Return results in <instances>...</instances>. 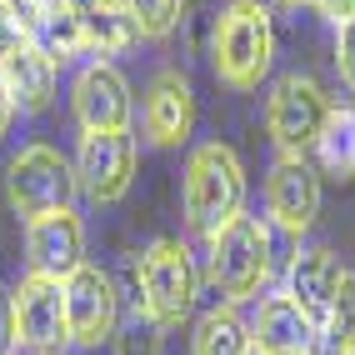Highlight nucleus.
I'll use <instances>...</instances> for the list:
<instances>
[{
    "instance_id": "nucleus-1",
    "label": "nucleus",
    "mask_w": 355,
    "mask_h": 355,
    "mask_svg": "<svg viewBox=\"0 0 355 355\" xmlns=\"http://www.w3.org/2000/svg\"><path fill=\"white\" fill-rule=\"evenodd\" d=\"M180 205H185V225L196 235H216L245 210V165L230 146L205 140L185 160V180H180Z\"/></svg>"
},
{
    "instance_id": "nucleus-2",
    "label": "nucleus",
    "mask_w": 355,
    "mask_h": 355,
    "mask_svg": "<svg viewBox=\"0 0 355 355\" xmlns=\"http://www.w3.org/2000/svg\"><path fill=\"white\" fill-rule=\"evenodd\" d=\"M275 60V31L270 10L260 0H225L210 31V65L230 90H255L270 76Z\"/></svg>"
},
{
    "instance_id": "nucleus-3",
    "label": "nucleus",
    "mask_w": 355,
    "mask_h": 355,
    "mask_svg": "<svg viewBox=\"0 0 355 355\" xmlns=\"http://www.w3.org/2000/svg\"><path fill=\"white\" fill-rule=\"evenodd\" d=\"M205 280L225 295V305H241L260 295V286L270 280V230L255 216H235L210 235V255H205Z\"/></svg>"
},
{
    "instance_id": "nucleus-4",
    "label": "nucleus",
    "mask_w": 355,
    "mask_h": 355,
    "mask_svg": "<svg viewBox=\"0 0 355 355\" xmlns=\"http://www.w3.org/2000/svg\"><path fill=\"white\" fill-rule=\"evenodd\" d=\"M135 280H140V315H150L160 330H175L191 320L196 311V260L180 241H155L135 266Z\"/></svg>"
},
{
    "instance_id": "nucleus-5",
    "label": "nucleus",
    "mask_w": 355,
    "mask_h": 355,
    "mask_svg": "<svg viewBox=\"0 0 355 355\" xmlns=\"http://www.w3.org/2000/svg\"><path fill=\"white\" fill-rule=\"evenodd\" d=\"M6 200L26 225L51 216V210H70V200H76V165L55 146H26L6 171Z\"/></svg>"
},
{
    "instance_id": "nucleus-6",
    "label": "nucleus",
    "mask_w": 355,
    "mask_h": 355,
    "mask_svg": "<svg viewBox=\"0 0 355 355\" xmlns=\"http://www.w3.org/2000/svg\"><path fill=\"white\" fill-rule=\"evenodd\" d=\"M325 110H330V96L320 90V80L291 70V76H280V80L270 85L266 130H270V140H275L286 155H311L315 135H320V125H325Z\"/></svg>"
},
{
    "instance_id": "nucleus-7",
    "label": "nucleus",
    "mask_w": 355,
    "mask_h": 355,
    "mask_svg": "<svg viewBox=\"0 0 355 355\" xmlns=\"http://www.w3.org/2000/svg\"><path fill=\"white\" fill-rule=\"evenodd\" d=\"M65 340H76L85 350H96L115 336V325H121V291H115V280L101 270V266H76L65 280Z\"/></svg>"
},
{
    "instance_id": "nucleus-8",
    "label": "nucleus",
    "mask_w": 355,
    "mask_h": 355,
    "mask_svg": "<svg viewBox=\"0 0 355 355\" xmlns=\"http://www.w3.org/2000/svg\"><path fill=\"white\" fill-rule=\"evenodd\" d=\"M135 180V135L130 130H85L76 146V185L96 200L115 205Z\"/></svg>"
},
{
    "instance_id": "nucleus-9",
    "label": "nucleus",
    "mask_w": 355,
    "mask_h": 355,
    "mask_svg": "<svg viewBox=\"0 0 355 355\" xmlns=\"http://www.w3.org/2000/svg\"><path fill=\"white\" fill-rule=\"evenodd\" d=\"M266 216L275 230L286 235H305L320 216V171L311 165V155H286L280 150L270 175H266Z\"/></svg>"
},
{
    "instance_id": "nucleus-10",
    "label": "nucleus",
    "mask_w": 355,
    "mask_h": 355,
    "mask_svg": "<svg viewBox=\"0 0 355 355\" xmlns=\"http://www.w3.org/2000/svg\"><path fill=\"white\" fill-rule=\"evenodd\" d=\"M191 130H196V90L175 65H165L150 76L146 101H140V135L150 146L171 150V146H185Z\"/></svg>"
},
{
    "instance_id": "nucleus-11",
    "label": "nucleus",
    "mask_w": 355,
    "mask_h": 355,
    "mask_svg": "<svg viewBox=\"0 0 355 355\" xmlns=\"http://www.w3.org/2000/svg\"><path fill=\"white\" fill-rule=\"evenodd\" d=\"M15 300V330L20 350H60L65 345V291L55 275H26L10 291Z\"/></svg>"
},
{
    "instance_id": "nucleus-12",
    "label": "nucleus",
    "mask_w": 355,
    "mask_h": 355,
    "mask_svg": "<svg viewBox=\"0 0 355 355\" xmlns=\"http://www.w3.org/2000/svg\"><path fill=\"white\" fill-rule=\"evenodd\" d=\"M80 130H125L130 125V85L110 60H90L70 85Z\"/></svg>"
},
{
    "instance_id": "nucleus-13",
    "label": "nucleus",
    "mask_w": 355,
    "mask_h": 355,
    "mask_svg": "<svg viewBox=\"0 0 355 355\" xmlns=\"http://www.w3.org/2000/svg\"><path fill=\"white\" fill-rule=\"evenodd\" d=\"M26 255H31L35 275H55V280H65L76 266H85V225L76 216V205L31 220L26 225Z\"/></svg>"
},
{
    "instance_id": "nucleus-14",
    "label": "nucleus",
    "mask_w": 355,
    "mask_h": 355,
    "mask_svg": "<svg viewBox=\"0 0 355 355\" xmlns=\"http://www.w3.org/2000/svg\"><path fill=\"white\" fill-rule=\"evenodd\" d=\"M315 340H320L315 320L305 315L286 291L260 300V315L250 325V345L260 355H315Z\"/></svg>"
},
{
    "instance_id": "nucleus-15",
    "label": "nucleus",
    "mask_w": 355,
    "mask_h": 355,
    "mask_svg": "<svg viewBox=\"0 0 355 355\" xmlns=\"http://www.w3.org/2000/svg\"><path fill=\"white\" fill-rule=\"evenodd\" d=\"M336 280H340V266H336V255H330L325 245L300 250V255L291 260V270H286V295L315 320V330H320V320H325V311H330Z\"/></svg>"
},
{
    "instance_id": "nucleus-16",
    "label": "nucleus",
    "mask_w": 355,
    "mask_h": 355,
    "mask_svg": "<svg viewBox=\"0 0 355 355\" xmlns=\"http://www.w3.org/2000/svg\"><path fill=\"white\" fill-rule=\"evenodd\" d=\"M0 76L10 85V101L15 110H45L55 101V80H60V65L40 51V45H20L10 60H0Z\"/></svg>"
},
{
    "instance_id": "nucleus-17",
    "label": "nucleus",
    "mask_w": 355,
    "mask_h": 355,
    "mask_svg": "<svg viewBox=\"0 0 355 355\" xmlns=\"http://www.w3.org/2000/svg\"><path fill=\"white\" fill-rule=\"evenodd\" d=\"M65 6L80 20L85 51H96V55H121V51H130V45L140 40L125 0H65Z\"/></svg>"
},
{
    "instance_id": "nucleus-18",
    "label": "nucleus",
    "mask_w": 355,
    "mask_h": 355,
    "mask_svg": "<svg viewBox=\"0 0 355 355\" xmlns=\"http://www.w3.org/2000/svg\"><path fill=\"white\" fill-rule=\"evenodd\" d=\"M315 171L330 175V180H355V110L330 101L325 110V125L315 135Z\"/></svg>"
},
{
    "instance_id": "nucleus-19",
    "label": "nucleus",
    "mask_w": 355,
    "mask_h": 355,
    "mask_svg": "<svg viewBox=\"0 0 355 355\" xmlns=\"http://www.w3.org/2000/svg\"><path fill=\"white\" fill-rule=\"evenodd\" d=\"M31 45H40L55 65L60 60H76L85 55V35H80V20L65 0H35V15H31Z\"/></svg>"
},
{
    "instance_id": "nucleus-20",
    "label": "nucleus",
    "mask_w": 355,
    "mask_h": 355,
    "mask_svg": "<svg viewBox=\"0 0 355 355\" xmlns=\"http://www.w3.org/2000/svg\"><path fill=\"white\" fill-rule=\"evenodd\" d=\"M250 350V325L241 320L235 305H216L196 320L191 355H245Z\"/></svg>"
},
{
    "instance_id": "nucleus-21",
    "label": "nucleus",
    "mask_w": 355,
    "mask_h": 355,
    "mask_svg": "<svg viewBox=\"0 0 355 355\" xmlns=\"http://www.w3.org/2000/svg\"><path fill=\"white\" fill-rule=\"evenodd\" d=\"M320 336H325L330 355H355V270H340L330 311L320 320Z\"/></svg>"
},
{
    "instance_id": "nucleus-22",
    "label": "nucleus",
    "mask_w": 355,
    "mask_h": 355,
    "mask_svg": "<svg viewBox=\"0 0 355 355\" xmlns=\"http://www.w3.org/2000/svg\"><path fill=\"white\" fill-rule=\"evenodd\" d=\"M125 10L135 20V35L140 40H165V35L180 26L185 0H125Z\"/></svg>"
},
{
    "instance_id": "nucleus-23",
    "label": "nucleus",
    "mask_w": 355,
    "mask_h": 355,
    "mask_svg": "<svg viewBox=\"0 0 355 355\" xmlns=\"http://www.w3.org/2000/svg\"><path fill=\"white\" fill-rule=\"evenodd\" d=\"M115 355H165V330L150 315H130L125 325H115Z\"/></svg>"
},
{
    "instance_id": "nucleus-24",
    "label": "nucleus",
    "mask_w": 355,
    "mask_h": 355,
    "mask_svg": "<svg viewBox=\"0 0 355 355\" xmlns=\"http://www.w3.org/2000/svg\"><path fill=\"white\" fill-rule=\"evenodd\" d=\"M20 45H31L26 20H20V0H0V60H10Z\"/></svg>"
},
{
    "instance_id": "nucleus-25",
    "label": "nucleus",
    "mask_w": 355,
    "mask_h": 355,
    "mask_svg": "<svg viewBox=\"0 0 355 355\" xmlns=\"http://www.w3.org/2000/svg\"><path fill=\"white\" fill-rule=\"evenodd\" d=\"M336 70H340V80L355 90V15L340 26V35H336Z\"/></svg>"
},
{
    "instance_id": "nucleus-26",
    "label": "nucleus",
    "mask_w": 355,
    "mask_h": 355,
    "mask_svg": "<svg viewBox=\"0 0 355 355\" xmlns=\"http://www.w3.org/2000/svg\"><path fill=\"white\" fill-rule=\"evenodd\" d=\"M0 355H20V330H15V300L0 291Z\"/></svg>"
},
{
    "instance_id": "nucleus-27",
    "label": "nucleus",
    "mask_w": 355,
    "mask_h": 355,
    "mask_svg": "<svg viewBox=\"0 0 355 355\" xmlns=\"http://www.w3.org/2000/svg\"><path fill=\"white\" fill-rule=\"evenodd\" d=\"M311 6H315L325 20H336V26H345V20L355 15V0H311Z\"/></svg>"
},
{
    "instance_id": "nucleus-28",
    "label": "nucleus",
    "mask_w": 355,
    "mask_h": 355,
    "mask_svg": "<svg viewBox=\"0 0 355 355\" xmlns=\"http://www.w3.org/2000/svg\"><path fill=\"white\" fill-rule=\"evenodd\" d=\"M10 115H15V101H10V85H6V76H0V135L10 130Z\"/></svg>"
},
{
    "instance_id": "nucleus-29",
    "label": "nucleus",
    "mask_w": 355,
    "mask_h": 355,
    "mask_svg": "<svg viewBox=\"0 0 355 355\" xmlns=\"http://www.w3.org/2000/svg\"><path fill=\"white\" fill-rule=\"evenodd\" d=\"M275 6H286V10H295V6H305V0H275Z\"/></svg>"
},
{
    "instance_id": "nucleus-30",
    "label": "nucleus",
    "mask_w": 355,
    "mask_h": 355,
    "mask_svg": "<svg viewBox=\"0 0 355 355\" xmlns=\"http://www.w3.org/2000/svg\"><path fill=\"white\" fill-rule=\"evenodd\" d=\"M26 355H60V350H26Z\"/></svg>"
},
{
    "instance_id": "nucleus-31",
    "label": "nucleus",
    "mask_w": 355,
    "mask_h": 355,
    "mask_svg": "<svg viewBox=\"0 0 355 355\" xmlns=\"http://www.w3.org/2000/svg\"><path fill=\"white\" fill-rule=\"evenodd\" d=\"M245 355H260V350H255V345H250V350H245Z\"/></svg>"
}]
</instances>
